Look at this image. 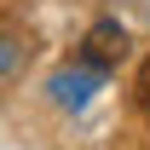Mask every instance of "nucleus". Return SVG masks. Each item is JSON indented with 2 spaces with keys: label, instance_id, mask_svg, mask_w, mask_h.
<instances>
[{
  "label": "nucleus",
  "instance_id": "f03ea898",
  "mask_svg": "<svg viewBox=\"0 0 150 150\" xmlns=\"http://www.w3.org/2000/svg\"><path fill=\"white\" fill-rule=\"evenodd\" d=\"M52 93H58V104H87V75H58Z\"/></svg>",
  "mask_w": 150,
  "mask_h": 150
},
{
  "label": "nucleus",
  "instance_id": "7ed1b4c3",
  "mask_svg": "<svg viewBox=\"0 0 150 150\" xmlns=\"http://www.w3.org/2000/svg\"><path fill=\"white\" fill-rule=\"evenodd\" d=\"M139 104L150 110V58H144V69H139Z\"/></svg>",
  "mask_w": 150,
  "mask_h": 150
},
{
  "label": "nucleus",
  "instance_id": "f257e3e1",
  "mask_svg": "<svg viewBox=\"0 0 150 150\" xmlns=\"http://www.w3.org/2000/svg\"><path fill=\"white\" fill-rule=\"evenodd\" d=\"M81 58H87V69H115V64L127 58V35H121L115 23H93L87 40H81Z\"/></svg>",
  "mask_w": 150,
  "mask_h": 150
}]
</instances>
